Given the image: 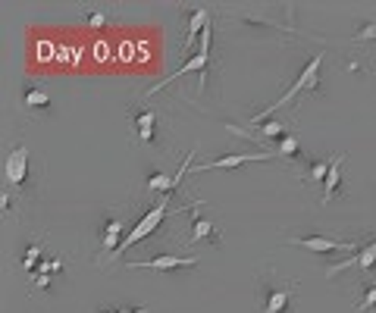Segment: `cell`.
I'll return each mask as SVG.
<instances>
[{
	"label": "cell",
	"mask_w": 376,
	"mask_h": 313,
	"mask_svg": "<svg viewBox=\"0 0 376 313\" xmlns=\"http://www.w3.org/2000/svg\"><path fill=\"white\" fill-rule=\"evenodd\" d=\"M192 266H198V257H176V254H160L154 260L126 264V269H157V273H172V269H192Z\"/></svg>",
	"instance_id": "4fadbf2b"
},
{
	"label": "cell",
	"mask_w": 376,
	"mask_h": 313,
	"mask_svg": "<svg viewBox=\"0 0 376 313\" xmlns=\"http://www.w3.org/2000/svg\"><path fill=\"white\" fill-rule=\"evenodd\" d=\"M276 154L292 160V163H301V160H305V144H301L295 135H288V138H282V141L276 144Z\"/></svg>",
	"instance_id": "ffe728a7"
},
{
	"label": "cell",
	"mask_w": 376,
	"mask_h": 313,
	"mask_svg": "<svg viewBox=\"0 0 376 313\" xmlns=\"http://www.w3.org/2000/svg\"><path fill=\"white\" fill-rule=\"evenodd\" d=\"M4 179H6V188L23 194V198H32L41 182V160L28 148L23 132L13 135L10 148H6V154H4Z\"/></svg>",
	"instance_id": "7a4b0ae2"
},
{
	"label": "cell",
	"mask_w": 376,
	"mask_h": 313,
	"mask_svg": "<svg viewBox=\"0 0 376 313\" xmlns=\"http://www.w3.org/2000/svg\"><path fill=\"white\" fill-rule=\"evenodd\" d=\"M320 66H323V54H314L310 60L305 63V69L298 72V78L292 82V88H286V94H282L279 100H273L266 110H260L251 116V126H257V122H266V116L282 110V107L288 104V100H298V98H314L317 91H320Z\"/></svg>",
	"instance_id": "5b68a950"
},
{
	"label": "cell",
	"mask_w": 376,
	"mask_h": 313,
	"mask_svg": "<svg viewBox=\"0 0 376 313\" xmlns=\"http://www.w3.org/2000/svg\"><path fill=\"white\" fill-rule=\"evenodd\" d=\"M336 157H323V160H307V166L298 172V182H305V185H323L329 176V166Z\"/></svg>",
	"instance_id": "9a60e30c"
},
{
	"label": "cell",
	"mask_w": 376,
	"mask_h": 313,
	"mask_svg": "<svg viewBox=\"0 0 376 313\" xmlns=\"http://www.w3.org/2000/svg\"><path fill=\"white\" fill-rule=\"evenodd\" d=\"M16 107L25 119H45L57 110L54 104V94H50L45 85H35V82H23L19 85V94H16Z\"/></svg>",
	"instance_id": "52a82bcc"
},
{
	"label": "cell",
	"mask_w": 376,
	"mask_h": 313,
	"mask_svg": "<svg viewBox=\"0 0 376 313\" xmlns=\"http://www.w3.org/2000/svg\"><path fill=\"white\" fill-rule=\"evenodd\" d=\"M132 313H151L148 307H132Z\"/></svg>",
	"instance_id": "cb8c5ba5"
},
{
	"label": "cell",
	"mask_w": 376,
	"mask_h": 313,
	"mask_svg": "<svg viewBox=\"0 0 376 313\" xmlns=\"http://www.w3.org/2000/svg\"><path fill=\"white\" fill-rule=\"evenodd\" d=\"M364 269V273H370V269H376V232H364V235H358V247H354V254L348 260H339V264H329L327 266V279H332V276H339L342 269Z\"/></svg>",
	"instance_id": "ba28073f"
},
{
	"label": "cell",
	"mask_w": 376,
	"mask_h": 313,
	"mask_svg": "<svg viewBox=\"0 0 376 313\" xmlns=\"http://www.w3.org/2000/svg\"><path fill=\"white\" fill-rule=\"evenodd\" d=\"M276 150H264V154H229V157H220V160H211L204 166H194L188 176L194 172H213V170H235V166H245V163H260V160H270Z\"/></svg>",
	"instance_id": "7c38bea8"
},
{
	"label": "cell",
	"mask_w": 376,
	"mask_h": 313,
	"mask_svg": "<svg viewBox=\"0 0 376 313\" xmlns=\"http://www.w3.org/2000/svg\"><path fill=\"white\" fill-rule=\"evenodd\" d=\"M98 313H132V307H117V310H113V307H104V304H100Z\"/></svg>",
	"instance_id": "603a6c76"
},
{
	"label": "cell",
	"mask_w": 376,
	"mask_h": 313,
	"mask_svg": "<svg viewBox=\"0 0 376 313\" xmlns=\"http://www.w3.org/2000/svg\"><path fill=\"white\" fill-rule=\"evenodd\" d=\"M85 23H88L91 28H104L107 16H104V13H98V10H88V13H85Z\"/></svg>",
	"instance_id": "7402d4cb"
},
{
	"label": "cell",
	"mask_w": 376,
	"mask_h": 313,
	"mask_svg": "<svg viewBox=\"0 0 376 313\" xmlns=\"http://www.w3.org/2000/svg\"><path fill=\"white\" fill-rule=\"evenodd\" d=\"M342 163H345V154H336V160H332V166H329V176H327V182H323L320 203H332L336 191L342 188Z\"/></svg>",
	"instance_id": "2e32d148"
},
{
	"label": "cell",
	"mask_w": 376,
	"mask_h": 313,
	"mask_svg": "<svg viewBox=\"0 0 376 313\" xmlns=\"http://www.w3.org/2000/svg\"><path fill=\"white\" fill-rule=\"evenodd\" d=\"M201 207L204 201H194L192 203V229L185 235V247H194V244H213V247H223V232L213 225V220L201 216Z\"/></svg>",
	"instance_id": "30bf717a"
},
{
	"label": "cell",
	"mask_w": 376,
	"mask_h": 313,
	"mask_svg": "<svg viewBox=\"0 0 376 313\" xmlns=\"http://www.w3.org/2000/svg\"><path fill=\"white\" fill-rule=\"evenodd\" d=\"M211 50H213V23L207 25V32H204V35H201L198 54H194L188 63H182V66H179L176 72H170V76H166L163 82H157L154 88H148V91H144V98L151 100L154 94H160V91L166 88V85H172V82H176L179 76H185V72H198V76H201V78H198V91L204 94V88H207V66H211Z\"/></svg>",
	"instance_id": "8992f818"
},
{
	"label": "cell",
	"mask_w": 376,
	"mask_h": 313,
	"mask_svg": "<svg viewBox=\"0 0 376 313\" xmlns=\"http://www.w3.org/2000/svg\"><path fill=\"white\" fill-rule=\"evenodd\" d=\"M354 313H376V279H364L358 285V301Z\"/></svg>",
	"instance_id": "ac0fdd59"
},
{
	"label": "cell",
	"mask_w": 376,
	"mask_h": 313,
	"mask_svg": "<svg viewBox=\"0 0 376 313\" xmlns=\"http://www.w3.org/2000/svg\"><path fill=\"white\" fill-rule=\"evenodd\" d=\"M298 279H282L273 266L257 276V313H298L295 310Z\"/></svg>",
	"instance_id": "277c9868"
},
{
	"label": "cell",
	"mask_w": 376,
	"mask_h": 313,
	"mask_svg": "<svg viewBox=\"0 0 376 313\" xmlns=\"http://www.w3.org/2000/svg\"><path fill=\"white\" fill-rule=\"evenodd\" d=\"M211 10H207V4H194L192 10H188V28H185V38H182V63H188L194 57V41H198V32H207V25H211Z\"/></svg>",
	"instance_id": "8fae6325"
},
{
	"label": "cell",
	"mask_w": 376,
	"mask_h": 313,
	"mask_svg": "<svg viewBox=\"0 0 376 313\" xmlns=\"http://www.w3.org/2000/svg\"><path fill=\"white\" fill-rule=\"evenodd\" d=\"M126 126H129V138H132L139 148H151V150H170V113L160 107L151 104H139L126 110Z\"/></svg>",
	"instance_id": "3957f363"
},
{
	"label": "cell",
	"mask_w": 376,
	"mask_h": 313,
	"mask_svg": "<svg viewBox=\"0 0 376 313\" xmlns=\"http://www.w3.org/2000/svg\"><path fill=\"white\" fill-rule=\"evenodd\" d=\"M45 242H47L45 235H38V238H28V244H25L23 257H19V260H23V269H25L28 276H32L35 269L41 266V260H45Z\"/></svg>",
	"instance_id": "e0dca14e"
},
{
	"label": "cell",
	"mask_w": 376,
	"mask_h": 313,
	"mask_svg": "<svg viewBox=\"0 0 376 313\" xmlns=\"http://www.w3.org/2000/svg\"><path fill=\"white\" fill-rule=\"evenodd\" d=\"M135 216H144V207L135 201L129 203H119V207L113 210H100V220H98V232H94V238H98V251H94V260H98L100 266L113 264V257H117V251L126 242V235L132 229L129 225L139 223Z\"/></svg>",
	"instance_id": "6da1fadb"
},
{
	"label": "cell",
	"mask_w": 376,
	"mask_h": 313,
	"mask_svg": "<svg viewBox=\"0 0 376 313\" xmlns=\"http://www.w3.org/2000/svg\"><path fill=\"white\" fill-rule=\"evenodd\" d=\"M144 191H148L151 198L176 194V188H172V176H170L166 170H157V166H151V170H148V179H144Z\"/></svg>",
	"instance_id": "5bb4252c"
},
{
	"label": "cell",
	"mask_w": 376,
	"mask_h": 313,
	"mask_svg": "<svg viewBox=\"0 0 376 313\" xmlns=\"http://www.w3.org/2000/svg\"><path fill=\"white\" fill-rule=\"evenodd\" d=\"M23 194H16V191H10L6 188L4 194H0V203H4V220H10V223H19L23 220Z\"/></svg>",
	"instance_id": "d6986e66"
},
{
	"label": "cell",
	"mask_w": 376,
	"mask_h": 313,
	"mask_svg": "<svg viewBox=\"0 0 376 313\" xmlns=\"http://www.w3.org/2000/svg\"><path fill=\"white\" fill-rule=\"evenodd\" d=\"M370 45V41H376V19H360V25H358V32L351 35V45Z\"/></svg>",
	"instance_id": "44dd1931"
},
{
	"label": "cell",
	"mask_w": 376,
	"mask_h": 313,
	"mask_svg": "<svg viewBox=\"0 0 376 313\" xmlns=\"http://www.w3.org/2000/svg\"><path fill=\"white\" fill-rule=\"evenodd\" d=\"M288 244L295 247H305V251H314V254H339V251H351L358 247V238L351 242H339V238H327V235H310V232H286Z\"/></svg>",
	"instance_id": "9c48e42d"
}]
</instances>
